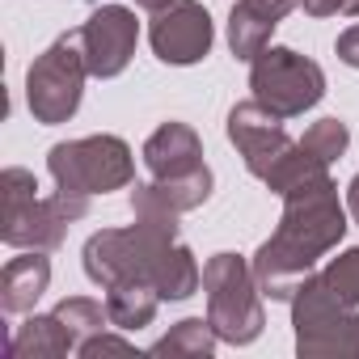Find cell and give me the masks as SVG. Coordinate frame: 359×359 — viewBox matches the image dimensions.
<instances>
[{
    "mask_svg": "<svg viewBox=\"0 0 359 359\" xmlns=\"http://www.w3.org/2000/svg\"><path fill=\"white\" fill-rule=\"evenodd\" d=\"M346 233V212L338 203V187L330 182V173L309 177V182L292 187L283 195V216L271 241L254 254V279L262 296L271 300H292L300 283L313 275L317 258L330 254Z\"/></svg>",
    "mask_w": 359,
    "mask_h": 359,
    "instance_id": "1",
    "label": "cell"
},
{
    "mask_svg": "<svg viewBox=\"0 0 359 359\" xmlns=\"http://www.w3.org/2000/svg\"><path fill=\"white\" fill-rule=\"evenodd\" d=\"M89 212V199L76 195H39L34 173L9 165L0 173V241L13 250H55L68 237V224Z\"/></svg>",
    "mask_w": 359,
    "mask_h": 359,
    "instance_id": "2",
    "label": "cell"
},
{
    "mask_svg": "<svg viewBox=\"0 0 359 359\" xmlns=\"http://www.w3.org/2000/svg\"><path fill=\"white\" fill-rule=\"evenodd\" d=\"M47 169L55 177V191L76 195V199H93V195H110V191L131 187L135 156L118 135H85V140L55 144L47 152Z\"/></svg>",
    "mask_w": 359,
    "mask_h": 359,
    "instance_id": "3",
    "label": "cell"
},
{
    "mask_svg": "<svg viewBox=\"0 0 359 359\" xmlns=\"http://www.w3.org/2000/svg\"><path fill=\"white\" fill-rule=\"evenodd\" d=\"M203 296H208V321L216 325L220 342L245 346L262 334V287L254 279V266L241 254H216L203 266Z\"/></svg>",
    "mask_w": 359,
    "mask_h": 359,
    "instance_id": "4",
    "label": "cell"
},
{
    "mask_svg": "<svg viewBox=\"0 0 359 359\" xmlns=\"http://www.w3.org/2000/svg\"><path fill=\"white\" fill-rule=\"evenodd\" d=\"M85 76H89V60H85V43H81V30H68L60 34L26 72V102H30V114L43 123V127H55V123H68L81 106V93H85Z\"/></svg>",
    "mask_w": 359,
    "mask_h": 359,
    "instance_id": "5",
    "label": "cell"
},
{
    "mask_svg": "<svg viewBox=\"0 0 359 359\" xmlns=\"http://www.w3.org/2000/svg\"><path fill=\"white\" fill-rule=\"evenodd\" d=\"M173 237L152 224H127V229H102L85 241V275L97 287H114L127 279H156Z\"/></svg>",
    "mask_w": 359,
    "mask_h": 359,
    "instance_id": "6",
    "label": "cell"
},
{
    "mask_svg": "<svg viewBox=\"0 0 359 359\" xmlns=\"http://www.w3.org/2000/svg\"><path fill=\"white\" fill-rule=\"evenodd\" d=\"M292 325L300 355H359V313L342 304L321 275H309L292 296Z\"/></svg>",
    "mask_w": 359,
    "mask_h": 359,
    "instance_id": "7",
    "label": "cell"
},
{
    "mask_svg": "<svg viewBox=\"0 0 359 359\" xmlns=\"http://www.w3.org/2000/svg\"><path fill=\"white\" fill-rule=\"evenodd\" d=\"M250 89L254 102H262L279 118H300L325 97V72L317 60L296 55L292 47H266L250 64Z\"/></svg>",
    "mask_w": 359,
    "mask_h": 359,
    "instance_id": "8",
    "label": "cell"
},
{
    "mask_svg": "<svg viewBox=\"0 0 359 359\" xmlns=\"http://www.w3.org/2000/svg\"><path fill=\"white\" fill-rule=\"evenodd\" d=\"M148 43H152V51H156L161 64H173V68L199 64L212 51V43H216L212 13L199 5V0H173L169 9L152 13Z\"/></svg>",
    "mask_w": 359,
    "mask_h": 359,
    "instance_id": "9",
    "label": "cell"
},
{
    "mask_svg": "<svg viewBox=\"0 0 359 359\" xmlns=\"http://www.w3.org/2000/svg\"><path fill=\"white\" fill-rule=\"evenodd\" d=\"M229 140L241 152L245 169L254 177H262V182L271 177V169L296 148V140L283 131V118L275 110H266L262 102H241V106L229 110Z\"/></svg>",
    "mask_w": 359,
    "mask_h": 359,
    "instance_id": "10",
    "label": "cell"
},
{
    "mask_svg": "<svg viewBox=\"0 0 359 359\" xmlns=\"http://www.w3.org/2000/svg\"><path fill=\"white\" fill-rule=\"evenodd\" d=\"M81 43H85V60H89V76L110 81L118 76L140 43V22L131 9L123 5H102L85 26H81Z\"/></svg>",
    "mask_w": 359,
    "mask_h": 359,
    "instance_id": "11",
    "label": "cell"
},
{
    "mask_svg": "<svg viewBox=\"0 0 359 359\" xmlns=\"http://www.w3.org/2000/svg\"><path fill=\"white\" fill-rule=\"evenodd\" d=\"M144 165L152 173V182H169V177L195 173V169H203V140L195 135V127L169 118L144 140Z\"/></svg>",
    "mask_w": 359,
    "mask_h": 359,
    "instance_id": "12",
    "label": "cell"
},
{
    "mask_svg": "<svg viewBox=\"0 0 359 359\" xmlns=\"http://www.w3.org/2000/svg\"><path fill=\"white\" fill-rule=\"evenodd\" d=\"M300 5V0H237L229 13V47L237 60H258L271 47L275 26Z\"/></svg>",
    "mask_w": 359,
    "mask_h": 359,
    "instance_id": "13",
    "label": "cell"
},
{
    "mask_svg": "<svg viewBox=\"0 0 359 359\" xmlns=\"http://www.w3.org/2000/svg\"><path fill=\"white\" fill-rule=\"evenodd\" d=\"M51 283V258L47 250H26L22 258H9L0 271V309L5 313H30L34 300Z\"/></svg>",
    "mask_w": 359,
    "mask_h": 359,
    "instance_id": "14",
    "label": "cell"
},
{
    "mask_svg": "<svg viewBox=\"0 0 359 359\" xmlns=\"http://www.w3.org/2000/svg\"><path fill=\"white\" fill-rule=\"evenodd\" d=\"M68 351H76V338L64 330V321L55 313L30 317L26 325H18V334L9 342V355L13 359H60Z\"/></svg>",
    "mask_w": 359,
    "mask_h": 359,
    "instance_id": "15",
    "label": "cell"
},
{
    "mask_svg": "<svg viewBox=\"0 0 359 359\" xmlns=\"http://www.w3.org/2000/svg\"><path fill=\"white\" fill-rule=\"evenodd\" d=\"M156 304H161V292L148 279H127L106 287V313H110V325L118 330H144L156 317Z\"/></svg>",
    "mask_w": 359,
    "mask_h": 359,
    "instance_id": "16",
    "label": "cell"
},
{
    "mask_svg": "<svg viewBox=\"0 0 359 359\" xmlns=\"http://www.w3.org/2000/svg\"><path fill=\"white\" fill-rule=\"evenodd\" d=\"M216 346H220L216 325H212L208 317H187V321H177L161 342H152V355H169V359L191 355V359H208V355H216Z\"/></svg>",
    "mask_w": 359,
    "mask_h": 359,
    "instance_id": "17",
    "label": "cell"
},
{
    "mask_svg": "<svg viewBox=\"0 0 359 359\" xmlns=\"http://www.w3.org/2000/svg\"><path fill=\"white\" fill-rule=\"evenodd\" d=\"M152 287L161 292V300H187V296H195L203 287V271H199L195 254L173 241L169 254H165V262H161V271H156V279H152Z\"/></svg>",
    "mask_w": 359,
    "mask_h": 359,
    "instance_id": "18",
    "label": "cell"
},
{
    "mask_svg": "<svg viewBox=\"0 0 359 359\" xmlns=\"http://www.w3.org/2000/svg\"><path fill=\"white\" fill-rule=\"evenodd\" d=\"M55 317H60V321H64V330L76 338V346H81L85 338H93V334H102V330L110 325L106 304H102V300H93V296H68V300H60V304H55Z\"/></svg>",
    "mask_w": 359,
    "mask_h": 359,
    "instance_id": "19",
    "label": "cell"
},
{
    "mask_svg": "<svg viewBox=\"0 0 359 359\" xmlns=\"http://www.w3.org/2000/svg\"><path fill=\"white\" fill-rule=\"evenodd\" d=\"M156 195L173 208V212H195L212 199V169H195V173H182V177H169V182H152Z\"/></svg>",
    "mask_w": 359,
    "mask_h": 359,
    "instance_id": "20",
    "label": "cell"
},
{
    "mask_svg": "<svg viewBox=\"0 0 359 359\" xmlns=\"http://www.w3.org/2000/svg\"><path fill=\"white\" fill-rule=\"evenodd\" d=\"M300 144L317 156V161H338L342 152H346V144H351V131H346V123L342 118H321V123H313L304 135H300Z\"/></svg>",
    "mask_w": 359,
    "mask_h": 359,
    "instance_id": "21",
    "label": "cell"
},
{
    "mask_svg": "<svg viewBox=\"0 0 359 359\" xmlns=\"http://www.w3.org/2000/svg\"><path fill=\"white\" fill-rule=\"evenodd\" d=\"M321 279L330 283V292L342 304L359 309V250H342L338 258H330V266L321 271Z\"/></svg>",
    "mask_w": 359,
    "mask_h": 359,
    "instance_id": "22",
    "label": "cell"
},
{
    "mask_svg": "<svg viewBox=\"0 0 359 359\" xmlns=\"http://www.w3.org/2000/svg\"><path fill=\"white\" fill-rule=\"evenodd\" d=\"M76 351H81L85 359H97V355H131L135 346H131L127 338H114V334H106V330H102V334H93V338H85V342H81Z\"/></svg>",
    "mask_w": 359,
    "mask_h": 359,
    "instance_id": "23",
    "label": "cell"
},
{
    "mask_svg": "<svg viewBox=\"0 0 359 359\" xmlns=\"http://www.w3.org/2000/svg\"><path fill=\"white\" fill-rule=\"evenodd\" d=\"M334 51H338V60H342L346 68H359V22H355V26H346V30L338 34Z\"/></svg>",
    "mask_w": 359,
    "mask_h": 359,
    "instance_id": "24",
    "label": "cell"
},
{
    "mask_svg": "<svg viewBox=\"0 0 359 359\" xmlns=\"http://www.w3.org/2000/svg\"><path fill=\"white\" fill-rule=\"evenodd\" d=\"M300 9L309 18H338V13L351 9V0H300Z\"/></svg>",
    "mask_w": 359,
    "mask_h": 359,
    "instance_id": "25",
    "label": "cell"
},
{
    "mask_svg": "<svg viewBox=\"0 0 359 359\" xmlns=\"http://www.w3.org/2000/svg\"><path fill=\"white\" fill-rule=\"evenodd\" d=\"M346 208H351V216H355V224H359V173L351 177V187H346Z\"/></svg>",
    "mask_w": 359,
    "mask_h": 359,
    "instance_id": "26",
    "label": "cell"
},
{
    "mask_svg": "<svg viewBox=\"0 0 359 359\" xmlns=\"http://www.w3.org/2000/svg\"><path fill=\"white\" fill-rule=\"evenodd\" d=\"M135 5H140V9H148V13H161V9H169V5H173V0H135Z\"/></svg>",
    "mask_w": 359,
    "mask_h": 359,
    "instance_id": "27",
    "label": "cell"
},
{
    "mask_svg": "<svg viewBox=\"0 0 359 359\" xmlns=\"http://www.w3.org/2000/svg\"><path fill=\"white\" fill-rule=\"evenodd\" d=\"M346 18H359V0H351V9H346Z\"/></svg>",
    "mask_w": 359,
    "mask_h": 359,
    "instance_id": "28",
    "label": "cell"
}]
</instances>
